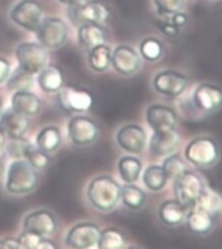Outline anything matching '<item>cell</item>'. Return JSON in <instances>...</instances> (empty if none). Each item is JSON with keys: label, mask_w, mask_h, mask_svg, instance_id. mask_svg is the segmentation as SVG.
<instances>
[{"label": "cell", "mask_w": 222, "mask_h": 249, "mask_svg": "<svg viewBox=\"0 0 222 249\" xmlns=\"http://www.w3.org/2000/svg\"><path fill=\"white\" fill-rule=\"evenodd\" d=\"M122 185L110 175H98L88 184L89 204L101 213H110L119 205Z\"/></svg>", "instance_id": "obj_1"}, {"label": "cell", "mask_w": 222, "mask_h": 249, "mask_svg": "<svg viewBox=\"0 0 222 249\" xmlns=\"http://www.w3.org/2000/svg\"><path fill=\"white\" fill-rule=\"evenodd\" d=\"M39 184V174L26 160H16L5 174V191L12 196H26Z\"/></svg>", "instance_id": "obj_2"}, {"label": "cell", "mask_w": 222, "mask_h": 249, "mask_svg": "<svg viewBox=\"0 0 222 249\" xmlns=\"http://www.w3.org/2000/svg\"><path fill=\"white\" fill-rule=\"evenodd\" d=\"M185 160L199 168H210L220 160V146L210 137L193 139L185 150Z\"/></svg>", "instance_id": "obj_3"}, {"label": "cell", "mask_w": 222, "mask_h": 249, "mask_svg": "<svg viewBox=\"0 0 222 249\" xmlns=\"http://www.w3.org/2000/svg\"><path fill=\"white\" fill-rule=\"evenodd\" d=\"M70 29L64 20L59 17H46L36 30L38 43L47 50H59L66 45Z\"/></svg>", "instance_id": "obj_4"}, {"label": "cell", "mask_w": 222, "mask_h": 249, "mask_svg": "<svg viewBox=\"0 0 222 249\" xmlns=\"http://www.w3.org/2000/svg\"><path fill=\"white\" fill-rule=\"evenodd\" d=\"M59 106L70 114H87L94 106V97L91 91L80 86H63L56 93Z\"/></svg>", "instance_id": "obj_5"}, {"label": "cell", "mask_w": 222, "mask_h": 249, "mask_svg": "<svg viewBox=\"0 0 222 249\" xmlns=\"http://www.w3.org/2000/svg\"><path fill=\"white\" fill-rule=\"evenodd\" d=\"M45 11L37 0H20L9 12V18L18 28L30 33H36L43 17Z\"/></svg>", "instance_id": "obj_6"}, {"label": "cell", "mask_w": 222, "mask_h": 249, "mask_svg": "<svg viewBox=\"0 0 222 249\" xmlns=\"http://www.w3.org/2000/svg\"><path fill=\"white\" fill-rule=\"evenodd\" d=\"M67 136L76 146H89L99 139V127L85 114H76L67 124Z\"/></svg>", "instance_id": "obj_7"}, {"label": "cell", "mask_w": 222, "mask_h": 249, "mask_svg": "<svg viewBox=\"0 0 222 249\" xmlns=\"http://www.w3.org/2000/svg\"><path fill=\"white\" fill-rule=\"evenodd\" d=\"M15 55H16L18 67L33 74H37L49 63L47 49H45L38 42L21 43V45L17 46Z\"/></svg>", "instance_id": "obj_8"}, {"label": "cell", "mask_w": 222, "mask_h": 249, "mask_svg": "<svg viewBox=\"0 0 222 249\" xmlns=\"http://www.w3.org/2000/svg\"><path fill=\"white\" fill-rule=\"evenodd\" d=\"M110 9L106 4L98 0L84 1L82 4L68 7V17L71 22L76 26H80L84 22H94L105 24L110 18Z\"/></svg>", "instance_id": "obj_9"}, {"label": "cell", "mask_w": 222, "mask_h": 249, "mask_svg": "<svg viewBox=\"0 0 222 249\" xmlns=\"http://www.w3.org/2000/svg\"><path fill=\"white\" fill-rule=\"evenodd\" d=\"M204 183L202 178L192 171H185L177 179H174V193L178 200L187 210L196 204L199 195L202 192Z\"/></svg>", "instance_id": "obj_10"}, {"label": "cell", "mask_w": 222, "mask_h": 249, "mask_svg": "<svg viewBox=\"0 0 222 249\" xmlns=\"http://www.w3.org/2000/svg\"><path fill=\"white\" fill-rule=\"evenodd\" d=\"M101 230L93 222H80L67 232L66 245L74 249H94L98 245Z\"/></svg>", "instance_id": "obj_11"}, {"label": "cell", "mask_w": 222, "mask_h": 249, "mask_svg": "<svg viewBox=\"0 0 222 249\" xmlns=\"http://www.w3.org/2000/svg\"><path fill=\"white\" fill-rule=\"evenodd\" d=\"M22 230L38 236L50 237L58 231V219L49 209H38L25 216Z\"/></svg>", "instance_id": "obj_12"}, {"label": "cell", "mask_w": 222, "mask_h": 249, "mask_svg": "<svg viewBox=\"0 0 222 249\" xmlns=\"http://www.w3.org/2000/svg\"><path fill=\"white\" fill-rule=\"evenodd\" d=\"M111 67L120 76H133L141 68V56L133 47L119 45L111 53Z\"/></svg>", "instance_id": "obj_13"}, {"label": "cell", "mask_w": 222, "mask_h": 249, "mask_svg": "<svg viewBox=\"0 0 222 249\" xmlns=\"http://www.w3.org/2000/svg\"><path fill=\"white\" fill-rule=\"evenodd\" d=\"M188 86V78L177 71L167 70L158 72L153 78V88L165 97H179Z\"/></svg>", "instance_id": "obj_14"}, {"label": "cell", "mask_w": 222, "mask_h": 249, "mask_svg": "<svg viewBox=\"0 0 222 249\" xmlns=\"http://www.w3.org/2000/svg\"><path fill=\"white\" fill-rule=\"evenodd\" d=\"M116 143L122 150L137 155L147 146V133L144 128L137 124H126L116 132Z\"/></svg>", "instance_id": "obj_15"}, {"label": "cell", "mask_w": 222, "mask_h": 249, "mask_svg": "<svg viewBox=\"0 0 222 249\" xmlns=\"http://www.w3.org/2000/svg\"><path fill=\"white\" fill-rule=\"evenodd\" d=\"M145 118L153 132L175 131L178 116L171 107L166 105H152L147 108Z\"/></svg>", "instance_id": "obj_16"}, {"label": "cell", "mask_w": 222, "mask_h": 249, "mask_svg": "<svg viewBox=\"0 0 222 249\" xmlns=\"http://www.w3.org/2000/svg\"><path fill=\"white\" fill-rule=\"evenodd\" d=\"M30 128V118L13 110H5L0 116V129L4 132L7 139H22Z\"/></svg>", "instance_id": "obj_17"}, {"label": "cell", "mask_w": 222, "mask_h": 249, "mask_svg": "<svg viewBox=\"0 0 222 249\" xmlns=\"http://www.w3.org/2000/svg\"><path fill=\"white\" fill-rule=\"evenodd\" d=\"M192 101L199 110L216 112L222 107V89L212 84H202L193 91Z\"/></svg>", "instance_id": "obj_18"}, {"label": "cell", "mask_w": 222, "mask_h": 249, "mask_svg": "<svg viewBox=\"0 0 222 249\" xmlns=\"http://www.w3.org/2000/svg\"><path fill=\"white\" fill-rule=\"evenodd\" d=\"M77 39L82 49L89 50L107 42V30L102 24L84 22L77 29Z\"/></svg>", "instance_id": "obj_19"}, {"label": "cell", "mask_w": 222, "mask_h": 249, "mask_svg": "<svg viewBox=\"0 0 222 249\" xmlns=\"http://www.w3.org/2000/svg\"><path fill=\"white\" fill-rule=\"evenodd\" d=\"M11 105H12L13 110H16L17 112L22 115H26L29 118H34V116L39 115L42 110V101L37 94H34L30 90L13 91Z\"/></svg>", "instance_id": "obj_20"}, {"label": "cell", "mask_w": 222, "mask_h": 249, "mask_svg": "<svg viewBox=\"0 0 222 249\" xmlns=\"http://www.w3.org/2000/svg\"><path fill=\"white\" fill-rule=\"evenodd\" d=\"M179 147V137L177 132H153L149 140V150L157 157H167Z\"/></svg>", "instance_id": "obj_21"}, {"label": "cell", "mask_w": 222, "mask_h": 249, "mask_svg": "<svg viewBox=\"0 0 222 249\" xmlns=\"http://www.w3.org/2000/svg\"><path fill=\"white\" fill-rule=\"evenodd\" d=\"M39 89L47 94H56L64 86V74L58 66H47L37 73Z\"/></svg>", "instance_id": "obj_22"}, {"label": "cell", "mask_w": 222, "mask_h": 249, "mask_svg": "<svg viewBox=\"0 0 222 249\" xmlns=\"http://www.w3.org/2000/svg\"><path fill=\"white\" fill-rule=\"evenodd\" d=\"M187 209L178 200H166L160 205L158 218L167 227H177L185 221Z\"/></svg>", "instance_id": "obj_23"}, {"label": "cell", "mask_w": 222, "mask_h": 249, "mask_svg": "<svg viewBox=\"0 0 222 249\" xmlns=\"http://www.w3.org/2000/svg\"><path fill=\"white\" fill-rule=\"evenodd\" d=\"M185 223L191 232L198 233V235H205L209 233L210 230L213 229L214 219L213 215L209 214L203 209L193 206L191 212H187L185 215Z\"/></svg>", "instance_id": "obj_24"}, {"label": "cell", "mask_w": 222, "mask_h": 249, "mask_svg": "<svg viewBox=\"0 0 222 249\" xmlns=\"http://www.w3.org/2000/svg\"><path fill=\"white\" fill-rule=\"evenodd\" d=\"M63 137L60 128L56 125H46L37 133L36 146L47 154H53L62 146Z\"/></svg>", "instance_id": "obj_25"}, {"label": "cell", "mask_w": 222, "mask_h": 249, "mask_svg": "<svg viewBox=\"0 0 222 249\" xmlns=\"http://www.w3.org/2000/svg\"><path fill=\"white\" fill-rule=\"evenodd\" d=\"M111 53L112 50L107 43H102L89 50L88 66L93 72L102 73L111 67Z\"/></svg>", "instance_id": "obj_26"}, {"label": "cell", "mask_w": 222, "mask_h": 249, "mask_svg": "<svg viewBox=\"0 0 222 249\" xmlns=\"http://www.w3.org/2000/svg\"><path fill=\"white\" fill-rule=\"evenodd\" d=\"M141 171L143 163L137 157H133V154L124 155L118 162V172L124 183H136L140 179Z\"/></svg>", "instance_id": "obj_27"}, {"label": "cell", "mask_w": 222, "mask_h": 249, "mask_svg": "<svg viewBox=\"0 0 222 249\" xmlns=\"http://www.w3.org/2000/svg\"><path fill=\"white\" fill-rule=\"evenodd\" d=\"M120 201L123 202L126 208L133 210V212H137L147 202V195L135 183H126L124 185H122Z\"/></svg>", "instance_id": "obj_28"}, {"label": "cell", "mask_w": 222, "mask_h": 249, "mask_svg": "<svg viewBox=\"0 0 222 249\" xmlns=\"http://www.w3.org/2000/svg\"><path fill=\"white\" fill-rule=\"evenodd\" d=\"M167 176L165 174L162 166L152 164L145 168L143 172V181L144 185L152 192H160L167 184Z\"/></svg>", "instance_id": "obj_29"}, {"label": "cell", "mask_w": 222, "mask_h": 249, "mask_svg": "<svg viewBox=\"0 0 222 249\" xmlns=\"http://www.w3.org/2000/svg\"><path fill=\"white\" fill-rule=\"evenodd\" d=\"M127 247V240L123 232L115 227H107L99 232L98 249H122Z\"/></svg>", "instance_id": "obj_30"}, {"label": "cell", "mask_w": 222, "mask_h": 249, "mask_svg": "<svg viewBox=\"0 0 222 249\" xmlns=\"http://www.w3.org/2000/svg\"><path fill=\"white\" fill-rule=\"evenodd\" d=\"M195 206L199 209H203L205 210L209 214L214 215L217 214L222 208V197L218 195L216 191H213L209 187L204 185L202 189V192L199 195L198 200H196V204Z\"/></svg>", "instance_id": "obj_31"}, {"label": "cell", "mask_w": 222, "mask_h": 249, "mask_svg": "<svg viewBox=\"0 0 222 249\" xmlns=\"http://www.w3.org/2000/svg\"><path fill=\"white\" fill-rule=\"evenodd\" d=\"M8 91H18V90H32L34 86V74L16 68L5 81Z\"/></svg>", "instance_id": "obj_32"}, {"label": "cell", "mask_w": 222, "mask_h": 249, "mask_svg": "<svg viewBox=\"0 0 222 249\" xmlns=\"http://www.w3.org/2000/svg\"><path fill=\"white\" fill-rule=\"evenodd\" d=\"M164 45L160 39H157L154 37H149L143 39L139 46V53L140 56L147 61L154 63L158 61L161 57L164 56Z\"/></svg>", "instance_id": "obj_33"}, {"label": "cell", "mask_w": 222, "mask_h": 249, "mask_svg": "<svg viewBox=\"0 0 222 249\" xmlns=\"http://www.w3.org/2000/svg\"><path fill=\"white\" fill-rule=\"evenodd\" d=\"M24 160H26L32 166H33L37 171H43L46 168L49 167L51 163V158L50 154L42 151L39 147H37L33 143H29V146L25 151Z\"/></svg>", "instance_id": "obj_34"}, {"label": "cell", "mask_w": 222, "mask_h": 249, "mask_svg": "<svg viewBox=\"0 0 222 249\" xmlns=\"http://www.w3.org/2000/svg\"><path fill=\"white\" fill-rule=\"evenodd\" d=\"M162 168H164L165 174H166L169 180L177 179L178 176H181L183 172L187 171V166H185V160H182L181 155L174 154V153L167 155V158L162 163Z\"/></svg>", "instance_id": "obj_35"}, {"label": "cell", "mask_w": 222, "mask_h": 249, "mask_svg": "<svg viewBox=\"0 0 222 249\" xmlns=\"http://www.w3.org/2000/svg\"><path fill=\"white\" fill-rule=\"evenodd\" d=\"M29 143V141H26L24 137L22 139H7L4 150L13 160H22Z\"/></svg>", "instance_id": "obj_36"}, {"label": "cell", "mask_w": 222, "mask_h": 249, "mask_svg": "<svg viewBox=\"0 0 222 249\" xmlns=\"http://www.w3.org/2000/svg\"><path fill=\"white\" fill-rule=\"evenodd\" d=\"M158 15L171 16L174 13L181 12L185 8V0H153Z\"/></svg>", "instance_id": "obj_37"}, {"label": "cell", "mask_w": 222, "mask_h": 249, "mask_svg": "<svg viewBox=\"0 0 222 249\" xmlns=\"http://www.w3.org/2000/svg\"><path fill=\"white\" fill-rule=\"evenodd\" d=\"M41 237L43 236H38L36 233L22 231L20 233V236L17 237V240L20 243L21 249H37L38 244L41 241Z\"/></svg>", "instance_id": "obj_38"}, {"label": "cell", "mask_w": 222, "mask_h": 249, "mask_svg": "<svg viewBox=\"0 0 222 249\" xmlns=\"http://www.w3.org/2000/svg\"><path fill=\"white\" fill-rule=\"evenodd\" d=\"M11 71H12V68H11V63H9L8 59L4 56H0V85L7 81V78L11 74Z\"/></svg>", "instance_id": "obj_39"}, {"label": "cell", "mask_w": 222, "mask_h": 249, "mask_svg": "<svg viewBox=\"0 0 222 249\" xmlns=\"http://www.w3.org/2000/svg\"><path fill=\"white\" fill-rule=\"evenodd\" d=\"M160 30L165 36H167V37H177L178 34H179V28H177L171 22H162L160 25Z\"/></svg>", "instance_id": "obj_40"}, {"label": "cell", "mask_w": 222, "mask_h": 249, "mask_svg": "<svg viewBox=\"0 0 222 249\" xmlns=\"http://www.w3.org/2000/svg\"><path fill=\"white\" fill-rule=\"evenodd\" d=\"M170 22L175 25L177 28L181 29L187 25V22H188V17H187L185 13H183L181 11V12H177L174 13V15H171V21H170Z\"/></svg>", "instance_id": "obj_41"}, {"label": "cell", "mask_w": 222, "mask_h": 249, "mask_svg": "<svg viewBox=\"0 0 222 249\" xmlns=\"http://www.w3.org/2000/svg\"><path fill=\"white\" fill-rule=\"evenodd\" d=\"M3 243V249H21L20 243L15 237H5L1 240Z\"/></svg>", "instance_id": "obj_42"}, {"label": "cell", "mask_w": 222, "mask_h": 249, "mask_svg": "<svg viewBox=\"0 0 222 249\" xmlns=\"http://www.w3.org/2000/svg\"><path fill=\"white\" fill-rule=\"evenodd\" d=\"M56 244H54V241H51L49 237H41V241L38 244L37 249H55Z\"/></svg>", "instance_id": "obj_43"}, {"label": "cell", "mask_w": 222, "mask_h": 249, "mask_svg": "<svg viewBox=\"0 0 222 249\" xmlns=\"http://www.w3.org/2000/svg\"><path fill=\"white\" fill-rule=\"evenodd\" d=\"M58 1L60 4L67 5V7H74V5L82 4V3L87 1V0H58Z\"/></svg>", "instance_id": "obj_44"}, {"label": "cell", "mask_w": 222, "mask_h": 249, "mask_svg": "<svg viewBox=\"0 0 222 249\" xmlns=\"http://www.w3.org/2000/svg\"><path fill=\"white\" fill-rule=\"evenodd\" d=\"M5 142H7V136L4 135V132L0 129V153L4 150Z\"/></svg>", "instance_id": "obj_45"}, {"label": "cell", "mask_w": 222, "mask_h": 249, "mask_svg": "<svg viewBox=\"0 0 222 249\" xmlns=\"http://www.w3.org/2000/svg\"><path fill=\"white\" fill-rule=\"evenodd\" d=\"M4 175H5V167H4V162L0 160V184L1 181L4 180Z\"/></svg>", "instance_id": "obj_46"}, {"label": "cell", "mask_w": 222, "mask_h": 249, "mask_svg": "<svg viewBox=\"0 0 222 249\" xmlns=\"http://www.w3.org/2000/svg\"><path fill=\"white\" fill-rule=\"evenodd\" d=\"M3 112H4V99L1 98V95H0V116H1Z\"/></svg>", "instance_id": "obj_47"}, {"label": "cell", "mask_w": 222, "mask_h": 249, "mask_svg": "<svg viewBox=\"0 0 222 249\" xmlns=\"http://www.w3.org/2000/svg\"><path fill=\"white\" fill-rule=\"evenodd\" d=\"M3 248V243H1V240H0V249Z\"/></svg>", "instance_id": "obj_48"}]
</instances>
